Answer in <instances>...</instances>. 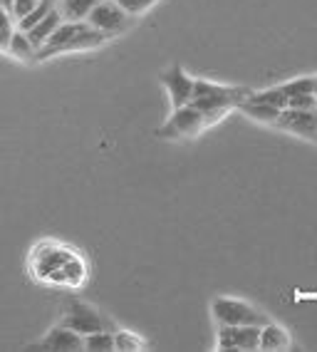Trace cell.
Wrapping results in <instances>:
<instances>
[{"label": "cell", "mask_w": 317, "mask_h": 352, "mask_svg": "<svg viewBox=\"0 0 317 352\" xmlns=\"http://www.w3.org/2000/svg\"><path fill=\"white\" fill-rule=\"evenodd\" d=\"M250 95H253V89L248 87H226V85H216L209 80H196L191 104L201 109L211 124H216L223 114L238 109Z\"/></svg>", "instance_id": "obj_1"}, {"label": "cell", "mask_w": 317, "mask_h": 352, "mask_svg": "<svg viewBox=\"0 0 317 352\" xmlns=\"http://www.w3.org/2000/svg\"><path fill=\"white\" fill-rule=\"evenodd\" d=\"M211 315L218 325H266L270 322L268 315H263L258 308L248 305L246 300H238V298H226L218 296L211 302Z\"/></svg>", "instance_id": "obj_2"}, {"label": "cell", "mask_w": 317, "mask_h": 352, "mask_svg": "<svg viewBox=\"0 0 317 352\" xmlns=\"http://www.w3.org/2000/svg\"><path fill=\"white\" fill-rule=\"evenodd\" d=\"M206 126H211L209 117L201 112L193 104H186V107H178L172 112V117L166 120V124L161 129H156V137L161 139H189L201 134Z\"/></svg>", "instance_id": "obj_3"}, {"label": "cell", "mask_w": 317, "mask_h": 352, "mask_svg": "<svg viewBox=\"0 0 317 352\" xmlns=\"http://www.w3.org/2000/svg\"><path fill=\"white\" fill-rule=\"evenodd\" d=\"M87 23L95 28V30L104 32L109 38H115V35H121L124 30H129L132 15H129L117 0H99L95 6V10L89 13Z\"/></svg>", "instance_id": "obj_4"}, {"label": "cell", "mask_w": 317, "mask_h": 352, "mask_svg": "<svg viewBox=\"0 0 317 352\" xmlns=\"http://www.w3.org/2000/svg\"><path fill=\"white\" fill-rule=\"evenodd\" d=\"M62 325L72 327L75 333L84 335V338L92 333H99V330H107V320L99 315V310H95L92 305L80 300H72L67 305V310L62 315Z\"/></svg>", "instance_id": "obj_5"}, {"label": "cell", "mask_w": 317, "mask_h": 352, "mask_svg": "<svg viewBox=\"0 0 317 352\" xmlns=\"http://www.w3.org/2000/svg\"><path fill=\"white\" fill-rule=\"evenodd\" d=\"M75 253L70 248H64V245H58V243H45V245H38L35 253L30 258V268H32V276L35 278H47L52 276L55 271L64 268V263L70 261Z\"/></svg>", "instance_id": "obj_6"}, {"label": "cell", "mask_w": 317, "mask_h": 352, "mask_svg": "<svg viewBox=\"0 0 317 352\" xmlns=\"http://www.w3.org/2000/svg\"><path fill=\"white\" fill-rule=\"evenodd\" d=\"M218 350H260V325H218Z\"/></svg>", "instance_id": "obj_7"}, {"label": "cell", "mask_w": 317, "mask_h": 352, "mask_svg": "<svg viewBox=\"0 0 317 352\" xmlns=\"http://www.w3.org/2000/svg\"><path fill=\"white\" fill-rule=\"evenodd\" d=\"M161 82H164L166 92H169V100H172V107H186L193 100V85L196 80L186 75V69L178 63L169 65V67L161 72Z\"/></svg>", "instance_id": "obj_8"}, {"label": "cell", "mask_w": 317, "mask_h": 352, "mask_svg": "<svg viewBox=\"0 0 317 352\" xmlns=\"http://www.w3.org/2000/svg\"><path fill=\"white\" fill-rule=\"evenodd\" d=\"M290 134H298L303 139L317 142V109H283L278 124Z\"/></svg>", "instance_id": "obj_9"}, {"label": "cell", "mask_w": 317, "mask_h": 352, "mask_svg": "<svg viewBox=\"0 0 317 352\" xmlns=\"http://www.w3.org/2000/svg\"><path fill=\"white\" fill-rule=\"evenodd\" d=\"M30 350H45V352H77L84 350V335L75 333L72 327L62 325L52 327L50 333L40 340L38 345H32Z\"/></svg>", "instance_id": "obj_10"}, {"label": "cell", "mask_w": 317, "mask_h": 352, "mask_svg": "<svg viewBox=\"0 0 317 352\" xmlns=\"http://www.w3.org/2000/svg\"><path fill=\"white\" fill-rule=\"evenodd\" d=\"M290 345L292 340L285 327L275 325V322H266V325L260 327V350L283 352V350H290Z\"/></svg>", "instance_id": "obj_11"}, {"label": "cell", "mask_w": 317, "mask_h": 352, "mask_svg": "<svg viewBox=\"0 0 317 352\" xmlns=\"http://www.w3.org/2000/svg\"><path fill=\"white\" fill-rule=\"evenodd\" d=\"M10 55L15 57V60H20V63H38V47L32 45L30 35H27L25 30H20V28H15L13 38H10V43H8V50Z\"/></svg>", "instance_id": "obj_12"}, {"label": "cell", "mask_w": 317, "mask_h": 352, "mask_svg": "<svg viewBox=\"0 0 317 352\" xmlns=\"http://www.w3.org/2000/svg\"><path fill=\"white\" fill-rule=\"evenodd\" d=\"M62 23H64V18L60 15L58 6H55V8L50 10V13H47V18L40 20V23H38L35 28H32V30H27V35H30L32 45L38 47V52H40V47H43V45L52 38V32L58 30V28L62 25Z\"/></svg>", "instance_id": "obj_13"}, {"label": "cell", "mask_w": 317, "mask_h": 352, "mask_svg": "<svg viewBox=\"0 0 317 352\" xmlns=\"http://www.w3.org/2000/svg\"><path fill=\"white\" fill-rule=\"evenodd\" d=\"M99 0H58V10L67 23H82L89 18Z\"/></svg>", "instance_id": "obj_14"}, {"label": "cell", "mask_w": 317, "mask_h": 352, "mask_svg": "<svg viewBox=\"0 0 317 352\" xmlns=\"http://www.w3.org/2000/svg\"><path fill=\"white\" fill-rule=\"evenodd\" d=\"M238 109H241L243 114H248L250 120L263 122V124H278L280 112H283L280 107H273V104H266V102H253V100H246Z\"/></svg>", "instance_id": "obj_15"}, {"label": "cell", "mask_w": 317, "mask_h": 352, "mask_svg": "<svg viewBox=\"0 0 317 352\" xmlns=\"http://www.w3.org/2000/svg\"><path fill=\"white\" fill-rule=\"evenodd\" d=\"M84 350L87 352H112L115 347V335L109 330H99V333H92L84 338Z\"/></svg>", "instance_id": "obj_16"}, {"label": "cell", "mask_w": 317, "mask_h": 352, "mask_svg": "<svg viewBox=\"0 0 317 352\" xmlns=\"http://www.w3.org/2000/svg\"><path fill=\"white\" fill-rule=\"evenodd\" d=\"M58 6V0H40V6L35 8V10H30V13L25 15L23 20H18V28L20 30H32V28L38 25L40 20H45L47 18V13H50L52 8Z\"/></svg>", "instance_id": "obj_17"}, {"label": "cell", "mask_w": 317, "mask_h": 352, "mask_svg": "<svg viewBox=\"0 0 317 352\" xmlns=\"http://www.w3.org/2000/svg\"><path fill=\"white\" fill-rule=\"evenodd\" d=\"M248 100L266 102V104H273V107L287 109V95H285V89H283V85H278V87H270V89H260V92H253Z\"/></svg>", "instance_id": "obj_18"}, {"label": "cell", "mask_w": 317, "mask_h": 352, "mask_svg": "<svg viewBox=\"0 0 317 352\" xmlns=\"http://www.w3.org/2000/svg\"><path fill=\"white\" fill-rule=\"evenodd\" d=\"M64 285H82L84 283V276H87V268H84V261L82 258L72 256L67 263H64Z\"/></svg>", "instance_id": "obj_19"}, {"label": "cell", "mask_w": 317, "mask_h": 352, "mask_svg": "<svg viewBox=\"0 0 317 352\" xmlns=\"http://www.w3.org/2000/svg\"><path fill=\"white\" fill-rule=\"evenodd\" d=\"M115 347L119 352H139L146 350V342L139 335L129 333V330H119V333H115Z\"/></svg>", "instance_id": "obj_20"}, {"label": "cell", "mask_w": 317, "mask_h": 352, "mask_svg": "<svg viewBox=\"0 0 317 352\" xmlns=\"http://www.w3.org/2000/svg\"><path fill=\"white\" fill-rule=\"evenodd\" d=\"M283 89H285L287 100L292 95H315V77H295L290 82H283Z\"/></svg>", "instance_id": "obj_21"}, {"label": "cell", "mask_w": 317, "mask_h": 352, "mask_svg": "<svg viewBox=\"0 0 317 352\" xmlns=\"http://www.w3.org/2000/svg\"><path fill=\"white\" fill-rule=\"evenodd\" d=\"M15 18L10 10H5V8H0V50H8V43H10V38H13L15 32Z\"/></svg>", "instance_id": "obj_22"}, {"label": "cell", "mask_w": 317, "mask_h": 352, "mask_svg": "<svg viewBox=\"0 0 317 352\" xmlns=\"http://www.w3.org/2000/svg\"><path fill=\"white\" fill-rule=\"evenodd\" d=\"M117 3H119V6L124 8V10H127V13L134 18V15L146 13V10H149V8H152L156 0H117Z\"/></svg>", "instance_id": "obj_23"}, {"label": "cell", "mask_w": 317, "mask_h": 352, "mask_svg": "<svg viewBox=\"0 0 317 352\" xmlns=\"http://www.w3.org/2000/svg\"><path fill=\"white\" fill-rule=\"evenodd\" d=\"M38 6H40V0H13V8H10V13H13L15 23H18V20H23L27 13H30V10H35Z\"/></svg>", "instance_id": "obj_24"}, {"label": "cell", "mask_w": 317, "mask_h": 352, "mask_svg": "<svg viewBox=\"0 0 317 352\" xmlns=\"http://www.w3.org/2000/svg\"><path fill=\"white\" fill-rule=\"evenodd\" d=\"M287 107L290 109H317V97L312 95H292L287 100Z\"/></svg>", "instance_id": "obj_25"}, {"label": "cell", "mask_w": 317, "mask_h": 352, "mask_svg": "<svg viewBox=\"0 0 317 352\" xmlns=\"http://www.w3.org/2000/svg\"><path fill=\"white\" fill-rule=\"evenodd\" d=\"M0 6L5 8V10H10V8H13V0H0Z\"/></svg>", "instance_id": "obj_26"}, {"label": "cell", "mask_w": 317, "mask_h": 352, "mask_svg": "<svg viewBox=\"0 0 317 352\" xmlns=\"http://www.w3.org/2000/svg\"><path fill=\"white\" fill-rule=\"evenodd\" d=\"M315 97H317V77H315Z\"/></svg>", "instance_id": "obj_27"}, {"label": "cell", "mask_w": 317, "mask_h": 352, "mask_svg": "<svg viewBox=\"0 0 317 352\" xmlns=\"http://www.w3.org/2000/svg\"><path fill=\"white\" fill-rule=\"evenodd\" d=\"M0 8H3V6H0Z\"/></svg>", "instance_id": "obj_28"}]
</instances>
